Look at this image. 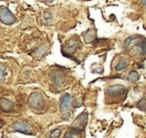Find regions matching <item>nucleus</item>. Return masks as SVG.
<instances>
[{
	"mask_svg": "<svg viewBox=\"0 0 146 138\" xmlns=\"http://www.w3.org/2000/svg\"><path fill=\"white\" fill-rule=\"evenodd\" d=\"M28 103L32 109H41L44 105V99H43L42 94L39 92H33L29 96Z\"/></svg>",
	"mask_w": 146,
	"mask_h": 138,
	"instance_id": "f257e3e1",
	"label": "nucleus"
},
{
	"mask_svg": "<svg viewBox=\"0 0 146 138\" xmlns=\"http://www.w3.org/2000/svg\"><path fill=\"white\" fill-rule=\"evenodd\" d=\"M0 21L6 25H12L15 23L16 18L6 7H0Z\"/></svg>",
	"mask_w": 146,
	"mask_h": 138,
	"instance_id": "f03ea898",
	"label": "nucleus"
},
{
	"mask_svg": "<svg viewBox=\"0 0 146 138\" xmlns=\"http://www.w3.org/2000/svg\"><path fill=\"white\" fill-rule=\"evenodd\" d=\"M12 129L16 132H21V133H24V134H33L31 125L25 121L14 122L12 124Z\"/></svg>",
	"mask_w": 146,
	"mask_h": 138,
	"instance_id": "7ed1b4c3",
	"label": "nucleus"
},
{
	"mask_svg": "<svg viewBox=\"0 0 146 138\" xmlns=\"http://www.w3.org/2000/svg\"><path fill=\"white\" fill-rule=\"evenodd\" d=\"M126 92V88L123 85H119V84H115V85H111L107 88L106 93L109 95L110 97H117Z\"/></svg>",
	"mask_w": 146,
	"mask_h": 138,
	"instance_id": "20e7f679",
	"label": "nucleus"
},
{
	"mask_svg": "<svg viewBox=\"0 0 146 138\" xmlns=\"http://www.w3.org/2000/svg\"><path fill=\"white\" fill-rule=\"evenodd\" d=\"M71 104V96L68 93L63 94V96L61 97L60 100V110L62 113H65L67 110L69 109Z\"/></svg>",
	"mask_w": 146,
	"mask_h": 138,
	"instance_id": "39448f33",
	"label": "nucleus"
},
{
	"mask_svg": "<svg viewBox=\"0 0 146 138\" xmlns=\"http://www.w3.org/2000/svg\"><path fill=\"white\" fill-rule=\"evenodd\" d=\"M14 108V104L7 98H0V109L5 112H11Z\"/></svg>",
	"mask_w": 146,
	"mask_h": 138,
	"instance_id": "423d86ee",
	"label": "nucleus"
},
{
	"mask_svg": "<svg viewBox=\"0 0 146 138\" xmlns=\"http://www.w3.org/2000/svg\"><path fill=\"white\" fill-rule=\"evenodd\" d=\"M79 40L77 38H73L71 40H69L67 42L66 46H65V49H66V52L68 53H73L75 52L78 48H79Z\"/></svg>",
	"mask_w": 146,
	"mask_h": 138,
	"instance_id": "0eeeda50",
	"label": "nucleus"
},
{
	"mask_svg": "<svg viewBox=\"0 0 146 138\" xmlns=\"http://www.w3.org/2000/svg\"><path fill=\"white\" fill-rule=\"evenodd\" d=\"M95 36H96V30L95 29H89V30H87L83 34L84 41H85L86 43L92 42V41L94 40V38H95Z\"/></svg>",
	"mask_w": 146,
	"mask_h": 138,
	"instance_id": "6e6552de",
	"label": "nucleus"
},
{
	"mask_svg": "<svg viewBox=\"0 0 146 138\" xmlns=\"http://www.w3.org/2000/svg\"><path fill=\"white\" fill-rule=\"evenodd\" d=\"M134 50L140 55H146V40L134 46Z\"/></svg>",
	"mask_w": 146,
	"mask_h": 138,
	"instance_id": "1a4fd4ad",
	"label": "nucleus"
},
{
	"mask_svg": "<svg viewBox=\"0 0 146 138\" xmlns=\"http://www.w3.org/2000/svg\"><path fill=\"white\" fill-rule=\"evenodd\" d=\"M51 80L54 84H57V85H60L63 82V76L61 74L57 73V72H52L51 74Z\"/></svg>",
	"mask_w": 146,
	"mask_h": 138,
	"instance_id": "9d476101",
	"label": "nucleus"
},
{
	"mask_svg": "<svg viewBox=\"0 0 146 138\" xmlns=\"http://www.w3.org/2000/svg\"><path fill=\"white\" fill-rule=\"evenodd\" d=\"M86 121H87V114L84 112V113L80 114V115L75 119V127H77L78 125L81 126V124L82 125H85Z\"/></svg>",
	"mask_w": 146,
	"mask_h": 138,
	"instance_id": "9b49d317",
	"label": "nucleus"
},
{
	"mask_svg": "<svg viewBox=\"0 0 146 138\" xmlns=\"http://www.w3.org/2000/svg\"><path fill=\"white\" fill-rule=\"evenodd\" d=\"M127 66H128V60L125 58H123V59H121L117 64H116L115 70L116 71H122V70H124Z\"/></svg>",
	"mask_w": 146,
	"mask_h": 138,
	"instance_id": "f8f14e48",
	"label": "nucleus"
},
{
	"mask_svg": "<svg viewBox=\"0 0 146 138\" xmlns=\"http://www.w3.org/2000/svg\"><path fill=\"white\" fill-rule=\"evenodd\" d=\"M138 78H139V74H138V72L135 71V70H132V71H130L129 74H128L127 80L130 82H136L138 80Z\"/></svg>",
	"mask_w": 146,
	"mask_h": 138,
	"instance_id": "ddd939ff",
	"label": "nucleus"
},
{
	"mask_svg": "<svg viewBox=\"0 0 146 138\" xmlns=\"http://www.w3.org/2000/svg\"><path fill=\"white\" fill-rule=\"evenodd\" d=\"M5 76V65L0 63V82H2L4 80Z\"/></svg>",
	"mask_w": 146,
	"mask_h": 138,
	"instance_id": "4468645a",
	"label": "nucleus"
},
{
	"mask_svg": "<svg viewBox=\"0 0 146 138\" xmlns=\"http://www.w3.org/2000/svg\"><path fill=\"white\" fill-rule=\"evenodd\" d=\"M60 134H61V130L59 129V128H57V129L51 131V133L49 136H50V138H58L59 136H60Z\"/></svg>",
	"mask_w": 146,
	"mask_h": 138,
	"instance_id": "2eb2a0df",
	"label": "nucleus"
},
{
	"mask_svg": "<svg viewBox=\"0 0 146 138\" xmlns=\"http://www.w3.org/2000/svg\"><path fill=\"white\" fill-rule=\"evenodd\" d=\"M137 106H138V108H140V109H141V106H143V110H145L146 109V100L145 99L140 100V101L138 102Z\"/></svg>",
	"mask_w": 146,
	"mask_h": 138,
	"instance_id": "dca6fc26",
	"label": "nucleus"
},
{
	"mask_svg": "<svg viewBox=\"0 0 146 138\" xmlns=\"http://www.w3.org/2000/svg\"><path fill=\"white\" fill-rule=\"evenodd\" d=\"M141 3H142V5H143L144 7H146V0H142Z\"/></svg>",
	"mask_w": 146,
	"mask_h": 138,
	"instance_id": "f3484780",
	"label": "nucleus"
},
{
	"mask_svg": "<svg viewBox=\"0 0 146 138\" xmlns=\"http://www.w3.org/2000/svg\"><path fill=\"white\" fill-rule=\"evenodd\" d=\"M45 2H48V3H50V2H52V1H54V0H44Z\"/></svg>",
	"mask_w": 146,
	"mask_h": 138,
	"instance_id": "a211bd4d",
	"label": "nucleus"
}]
</instances>
